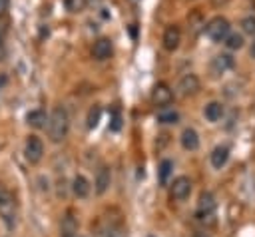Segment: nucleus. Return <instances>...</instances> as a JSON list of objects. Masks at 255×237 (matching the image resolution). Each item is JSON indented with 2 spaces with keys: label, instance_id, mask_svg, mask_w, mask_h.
<instances>
[{
  "label": "nucleus",
  "instance_id": "obj_1",
  "mask_svg": "<svg viewBox=\"0 0 255 237\" xmlns=\"http://www.w3.org/2000/svg\"><path fill=\"white\" fill-rule=\"evenodd\" d=\"M68 129H70V118H68V112H66L64 108H56V110L48 116V121H46L48 139L54 141V143H60V141L66 139Z\"/></svg>",
  "mask_w": 255,
  "mask_h": 237
},
{
  "label": "nucleus",
  "instance_id": "obj_2",
  "mask_svg": "<svg viewBox=\"0 0 255 237\" xmlns=\"http://www.w3.org/2000/svg\"><path fill=\"white\" fill-rule=\"evenodd\" d=\"M205 36L211 40V42H223L225 36L229 34V22L227 18H221V16H215L213 20H209L205 24Z\"/></svg>",
  "mask_w": 255,
  "mask_h": 237
},
{
  "label": "nucleus",
  "instance_id": "obj_3",
  "mask_svg": "<svg viewBox=\"0 0 255 237\" xmlns=\"http://www.w3.org/2000/svg\"><path fill=\"white\" fill-rule=\"evenodd\" d=\"M215 207H217V203H215L213 193L203 191L199 195V201H197V217H199V221H213Z\"/></svg>",
  "mask_w": 255,
  "mask_h": 237
},
{
  "label": "nucleus",
  "instance_id": "obj_4",
  "mask_svg": "<svg viewBox=\"0 0 255 237\" xmlns=\"http://www.w3.org/2000/svg\"><path fill=\"white\" fill-rule=\"evenodd\" d=\"M0 217L6 223L8 229H12L16 225V203H14V199L8 191L0 197Z\"/></svg>",
  "mask_w": 255,
  "mask_h": 237
},
{
  "label": "nucleus",
  "instance_id": "obj_5",
  "mask_svg": "<svg viewBox=\"0 0 255 237\" xmlns=\"http://www.w3.org/2000/svg\"><path fill=\"white\" fill-rule=\"evenodd\" d=\"M24 155L30 163H40L42 157H44V143L40 137L36 135H30L26 139V145H24Z\"/></svg>",
  "mask_w": 255,
  "mask_h": 237
},
{
  "label": "nucleus",
  "instance_id": "obj_6",
  "mask_svg": "<svg viewBox=\"0 0 255 237\" xmlns=\"http://www.w3.org/2000/svg\"><path fill=\"white\" fill-rule=\"evenodd\" d=\"M233 64H235L233 56H231L229 52H221V54H217V56L211 60L209 72H211V76H223L225 72H229V70L233 68Z\"/></svg>",
  "mask_w": 255,
  "mask_h": 237
},
{
  "label": "nucleus",
  "instance_id": "obj_7",
  "mask_svg": "<svg viewBox=\"0 0 255 237\" xmlns=\"http://www.w3.org/2000/svg\"><path fill=\"white\" fill-rule=\"evenodd\" d=\"M171 197L175 199V201H183V199H187L189 197V193H191V181H189V177L187 175H179V177H175L173 179V183H171Z\"/></svg>",
  "mask_w": 255,
  "mask_h": 237
},
{
  "label": "nucleus",
  "instance_id": "obj_8",
  "mask_svg": "<svg viewBox=\"0 0 255 237\" xmlns=\"http://www.w3.org/2000/svg\"><path fill=\"white\" fill-rule=\"evenodd\" d=\"M161 44H163V48H165L167 52L177 50V48H179V44H181V30H179L175 24L167 26V28H165V32H163Z\"/></svg>",
  "mask_w": 255,
  "mask_h": 237
},
{
  "label": "nucleus",
  "instance_id": "obj_9",
  "mask_svg": "<svg viewBox=\"0 0 255 237\" xmlns=\"http://www.w3.org/2000/svg\"><path fill=\"white\" fill-rule=\"evenodd\" d=\"M114 52V46H112V40L110 38H98L92 46V58L102 62V60H108Z\"/></svg>",
  "mask_w": 255,
  "mask_h": 237
},
{
  "label": "nucleus",
  "instance_id": "obj_10",
  "mask_svg": "<svg viewBox=\"0 0 255 237\" xmlns=\"http://www.w3.org/2000/svg\"><path fill=\"white\" fill-rule=\"evenodd\" d=\"M171 100H173V92H171V88H169L167 84H157V86L153 88V92H151V102H153L155 106H159V108L169 106Z\"/></svg>",
  "mask_w": 255,
  "mask_h": 237
},
{
  "label": "nucleus",
  "instance_id": "obj_11",
  "mask_svg": "<svg viewBox=\"0 0 255 237\" xmlns=\"http://www.w3.org/2000/svg\"><path fill=\"white\" fill-rule=\"evenodd\" d=\"M199 86H201V84H199V78H197L195 74H185V76L179 80L177 90H179L181 96H193V94H197Z\"/></svg>",
  "mask_w": 255,
  "mask_h": 237
},
{
  "label": "nucleus",
  "instance_id": "obj_12",
  "mask_svg": "<svg viewBox=\"0 0 255 237\" xmlns=\"http://www.w3.org/2000/svg\"><path fill=\"white\" fill-rule=\"evenodd\" d=\"M110 183H112V171H110V167H100L98 173H96V181H94L96 193L98 195H104L110 189Z\"/></svg>",
  "mask_w": 255,
  "mask_h": 237
},
{
  "label": "nucleus",
  "instance_id": "obj_13",
  "mask_svg": "<svg viewBox=\"0 0 255 237\" xmlns=\"http://www.w3.org/2000/svg\"><path fill=\"white\" fill-rule=\"evenodd\" d=\"M90 191H92V185H90V181H88L86 175H76L72 179V193L78 199H86L90 195Z\"/></svg>",
  "mask_w": 255,
  "mask_h": 237
},
{
  "label": "nucleus",
  "instance_id": "obj_14",
  "mask_svg": "<svg viewBox=\"0 0 255 237\" xmlns=\"http://www.w3.org/2000/svg\"><path fill=\"white\" fill-rule=\"evenodd\" d=\"M78 235V219L72 213H66L60 221V237H76Z\"/></svg>",
  "mask_w": 255,
  "mask_h": 237
},
{
  "label": "nucleus",
  "instance_id": "obj_15",
  "mask_svg": "<svg viewBox=\"0 0 255 237\" xmlns=\"http://www.w3.org/2000/svg\"><path fill=\"white\" fill-rule=\"evenodd\" d=\"M177 121H179V112L175 108H169V106L159 108V112H157V123H161V125H173Z\"/></svg>",
  "mask_w": 255,
  "mask_h": 237
},
{
  "label": "nucleus",
  "instance_id": "obj_16",
  "mask_svg": "<svg viewBox=\"0 0 255 237\" xmlns=\"http://www.w3.org/2000/svg\"><path fill=\"white\" fill-rule=\"evenodd\" d=\"M46 121H48V114H46L44 110H40V108L30 110V112L26 114V123L32 125V127H36V129L46 127Z\"/></svg>",
  "mask_w": 255,
  "mask_h": 237
},
{
  "label": "nucleus",
  "instance_id": "obj_17",
  "mask_svg": "<svg viewBox=\"0 0 255 237\" xmlns=\"http://www.w3.org/2000/svg\"><path fill=\"white\" fill-rule=\"evenodd\" d=\"M181 147L187 149V151H195L199 147V133L193 127L183 129V133H181Z\"/></svg>",
  "mask_w": 255,
  "mask_h": 237
},
{
  "label": "nucleus",
  "instance_id": "obj_18",
  "mask_svg": "<svg viewBox=\"0 0 255 237\" xmlns=\"http://www.w3.org/2000/svg\"><path fill=\"white\" fill-rule=\"evenodd\" d=\"M223 104L221 102H209L205 108H203V116H205V119L207 121H211V123H215V121H219L221 118H223Z\"/></svg>",
  "mask_w": 255,
  "mask_h": 237
},
{
  "label": "nucleus",
  "instance_id": "obj_19",
  "mask_svg": "<svg viewBox=\"0 0 255 237\" xmlns=\"http://www.w3.org/2000/svg\"><path fill=\"white\" fill-rule=\"evenodd\" d=\"M229 159V147L227 145H217L213 151H211V165L215 169H221Z\"/></svg>",
  "mask_w": 255,
  "mask_h": 237
},
{
  "label": "nucleus",
  "instance_id": "obj_20",
  "mask_svg": "<svg viewBox=\"0 0 255 237\" xmlns=\"http://www.w3.org/2000/svg\"><path fill=\"white\" fill-rule=\"evenodd\" d=\"M225 46L229 48V50H241L243 48V44H245V40H243V36L241 34H237V32H229L227 36H225Z\"/></svg>",
  "mask_w": 255,
  "mask_h": 237
},
{
  "label": "nucleus",
  "instance_id": "obj_21",
  "mask_svg": "<svg viewBox=\"0 0 255 237\" xmlns=\"http://www.w3.org/2000/svg\"><path fill=\"white\" fill-rule=\"evenodd\" d=\"M171 171H173L171 159H161V163H159V167H157V177H159V181H161V183H167Z\"/></svg>",
  "mask_w": 255,
  "mask_h": 237
},
{
  "label": "nucleus",
  "instance_id": "obj_22",
  "mask_svg": "<svg viewBox=\"0 0 255 237\" xmlns=\"http://www.w3.org/2000/svg\"><path fill=\"white\" fill-rule=\"evenodd\" d=\"M62 2H64V8L68 12H72V14L82 12L86 8V4H88V0H62Z\"/></svg>",
  "mask_w": 255,
  "mask_h": 237
},
{
  "label": "nucleus",
  "instance_id": "obj_23",
  "mask_svg": "<svg viewBox=\"0 0 255 237\" xmlns=\"http://www.w3.org/2000/svg\"><path fill=\"white\" fill-rule=\"evenodd\" d=\"M100 118H102V108H100V106L90 108V112H88V127L94 129V127L100 123Z\"/></svg>",
  "mask_w": 255,
  "mask_h": 237
},
{
  "label": "nucleus",
  "instance_id": "obj_24",
  "mask_svg": "<svg viewBox=\"0 0 255 237\" xmlns=\"http://www.w3.org/2000/svg\"><path fill=\"white\" fill-rule=\"evenodd\" d=\"M241 28H243L245 34L253 36V34H255V16H245V18L241 20Z\"/></svg>",
  "mask_w": 255,
  "mask_h": 237
},
{
  "label": "nucleus",
  "instance_id": "obj_25",
  "mask_svg": "<svg viewBox=\"0 0 255 237\" xmlns=\"http://www.w3.org/2000/svg\"><path fill=\"white\" fill-rule=\"evenodd\" d=\"M106 237H126V233H124V229H120V227H110L108 233H106Z\"/></svg>",
  "mask_w": 255,
  "mask_h": 237
},
{
  "label": "nucleus",
  "instance_id": "obj_26",
  "mask_svg": "<svg viewBox=\"0 0 255 237\" xmlns=\"http://www.w3.org/2000/svg\"><path fill=\"white\" fill-rule=\"evenodd\" d=\"M8 8H10V0H0V18L6 16Z\"/></svg>",
  "mask_w": 255,
  "mask_h": 237
},
{
  "label": "nucleus",
  "instance_id": "obj_27",
  "mask_svg": "<svg viewBox=\"0 0 255 237\" xmlns=\"http://www.w3.org/2000/svg\"><path fill=\"white\" fill-rule=\"evenodd\" d=\"M110 127H112L114 131H118V129L122 127V121H120V116H118V114L114 116V119H112V125H110Z\"/></svg>",
  "mask_w": 255,
  "mask_h": 237
},
{
  "label": "nucleus",
  "instance_id": "obj_28",
  "mask_svg": "<svg viewBox=\"0 0 255 237\" xmlns=\"http://www.w3.org/2000/svg\"><path fill=\"white\" fill-rule=\"evenodd\" d=\"M6 58V42H4V38H2V34H0V62Z\"/></svg>",
  "mask_w": 255,
  "mask_h": 237
},
{
  "label": "nucleus",
  "instance_id": "obj_29",
  "mask_svg": "<svg viewBox=\"0 0 255 237\" xmlns=\"http://www.w3.org/2000/svg\"><path fill=\"white\" fill-rule=\"evenodd\" d=\"M193 237H211V235H209V233H205V231H197Z\"/></svg>",
  "mask_w": 255,
  "mask_h": 237
},
{
  "label": "nucleus",
  "instance_id": "obj_30",
  "mask_svg": "<svg viewBox=\"0 0 255 237\" xmlns=\"http://www.w3.org/2000/svg\"><path fill=\"white\" fill-rule=\"evenodd\" d=\"M251 56L255 58V42H253V46H251Z\"/></svg>",
  "mask_w": 255,
  "mask_h": 237
},
{
  "label": "nucleus",
  "instance_id": "obj_31",
  "mask_svg": "<svg viewBox=\"0 0 255 237\" xmlns=\"http://www.w3.org/2000/svg\"><path fill=\"white\" fill-rule=\"evenodd\" d=\"M4 193H6V189H4V187H2V185H0V197H2V195H4Z\"/></svg>",
  "mask_w": 255,
  "mask_h": 237
},
{
  "label": "nucleus",
  "instance_id": "obj_32",
  "mask_svg": "<svg viewBox=\"0 0 255 237\" xmlns=\"http://www.w3.org/2000/svg\"><path fill=\"white\" fill-rule=\"evenodd\" d=\"M76 237H84V235H76Z\"/></svg>",
  "mask_w": 255,
  "mask_h": 237
}]
</instances>
